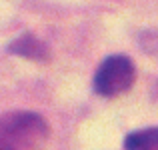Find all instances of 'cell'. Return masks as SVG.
<instances>
[{
	"label": "cell",
	"instance_id": "6da1fadb",
	"mask_svg": "<svg viewBox=\"0 0 158 150\" xmlns=\"http://www.w3.org/2000/svg\"><path fill=\"white\" fill-rule=\"evenodd\" d=\"M58 142V106L34 86L0 88V150H52Z\"/></svg>",
	"mask_w": 158,
	"mask_h": 150
},
{
	"label": "cell",
	"instance_id": "7a4b0ae2",
	"mask_svg": "<svg viewBox=\"0 0 158 150\" xmlns=\"http://www.w3.org/2000/svg\"><path fill=\"white\" fill-rule=\"evenodd\" d=\"M136 80L134 62L124 54H112L102 60L94 74V90L104 98H114L128 92Z\"/></svg>",
	"mask_w": 158,
	"mask_h": 150
},
{
	"label": "cell",
	"instance_id": "3957f363",
	"mask_svg": "<svg viewBox=\"0 0 158 150\" xmlns=\"http://www.w3.org/2000/svg\"><path fill=\"white\" fill-rule=\"evenodd\" d=\"M124 150H158V126L130 132L124 138Z\"/></svg>",
	"mask_w": 158,
	"mask_h": 150
}]
</instances>
